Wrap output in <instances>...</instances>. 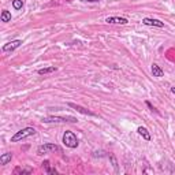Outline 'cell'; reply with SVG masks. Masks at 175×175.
I'll return each instance as SVG.
<instances>
[{"instance_id":"9c48e42d","label":"cell","mask_w":175,"mask_h":175,"mask_svg":"<svg viewBox=\"0 0 175 175\" xmlns=\"http://www.w3.org/2000/svg\"><path fill=\"white\" fill-rule=\"evenodd\" d=\"M152 74H153V77H163L164 75V73H163V70L157 66V64L153 63L152 64Z\"/></svg>"},{"instance_id":"8fae6325","label":"cell","mask_w":175,"mask_h":175,"mask_svg":"<svg viewBox=\"0 0 175 175\" xmlns=\"http://www.w3.org/2000/svg\"><path fill=\"white\" fill-rule=\"evenodd\" d=\"M11 159H13V155H11V153H4V155L0 156V164L2 165L7 164L8 161H11Z\"/></svg>"},{"instance_id":"2e32d148","label":"cell","mask_w":175,"mask_h":175,"mask_svg":"<svg viewBox=\"0 0 175 175\" xmlns=\"http://www.w3.org/2000/svg\"><path fill=\"white\" fill-rule=\"evenodd\" d=\"M42 164H44V167L47 168V173L48 174H56V170H51V168H50V161H48V160H45Z\"/></svg>"},{"instance_id":"52a82bcc","label":"cell","mask_w":175,"mask_h":175,"mask_svg":"<svg viewBox=\"0 0 175 175\" xmlns=\"http://www.w3.org/2000/svg\"><path fill=\"white\" fill-rule=\"evenodd\" d=\"M21 44H22L21 40H14V41H11V42H7V44L3 47V51H4V52H11V51L17 50Z\"/></svg>"},{"instance_id":"5b68a950","label":"cell","mask_w":175,"mask_h":175,"mask_svg":"<svg viewBox=\"0 0 175 175\" xmlns=\"http://www.w3.org/2000/svg\"><path fill=\"white\" fill-rule=\"evenodd\" d=\"M107 23H111V25H127L129 21L126 18H119V17H108L105 19Z\"/></svg>"},{"instance_id":"9a60e30c","label":"cell","mask_w":175,"mask_h":175,"mask_svg":"<svg viewBox=\"0 0 175 175\" xmlns=\"http://www.w3.org/2000/svg\"><path fill=\"white\" fill-rule=\"evenodd\" d=\"M13 6H14L15 10H21L23 6V2L22 0H13Z\"/></svg>"},{"instance_id":"ac0fdd59","label":"cell","mask_w":175,"mask_h":175,"mask_svg":"<svg viewBox=\"0 0 175 175\" xmlns=\"http://www.w3.org/2000/svg\"><path fill=\"white\" fill-rule=\"evenodd\" d=\"M146 105H148V107H149V108H150V109H155V108H153V105H152V104H150V103H149V101H146Z\"/></svg>"},{"instance_id":"ba28073f","label":"cell","mask_w":175,"mask_h":175,"mask_svg":"<svg viewBox=\"0 0 175 175\" xmlns=\"http://www.w3.org/2000/svg\"><path fill=\"white\" fill-rule=\"evenodd\" d=\"M67 105H69V107H71V108H74L75 111H78V112L84 113V115H90V116H94V113L92 112V111H89V109L84 108V107H81V105H77V104H74V103H69V104H67Z\"/></svg>"},{"instance_id":"5bb4252c","label":"cell","mask_w":175,"mask_h":175,"mask_svg":"<svg viewBox=\"0 0 175 175\" xmlns=\"http://www.w3.org/2000/svg\"><path fill=\"white\" fill-rule=\"evenodd\" d=\"M11 21V14H10V11H7V10H4L2 13V22H10Z\"/></svg>"},{"instance_id":"44dd1931","label":"cell","mask_w":175,"mask_h":175,"mask_svg":"<svg viewBox=\"0 0 175 175\" xmlns=\"http://www.w3.org/2000/svg\"><path fill=\"white\" fill-rule=\"evenodd\" d=\"M66 2H71V0H66Z\"/></svg>"},{"instance_id":"ffe728a7","label":"cell","mask_w":175,"mask_h":175,"mask_svg":"<svg viewBox=\"0 0 175 175\" xmlns=\"http://www.w3.org/2000/svg\"><path fill=\"white\" fill-rule=\"evenodd\" d=\"M88 2H92V3H94V2H99V0H88Z\"/></svg>"},{"instance_id":"8992f818","label":"cell","mask_w":175,"mask_h":175,"mask_svg":"<svg viewBox=\"0 0 175 175\" xmlns=\"http://www.w3.org/2000/svg\"><path fill=\"white\" fill-rule=\"evenodd\" d=\"M142 23L146 26H156V27H164V23L159 19H153V18H144Z\"/></svg>"},{"instance_id":"6da1fadb","label":"cell","mask_w":175,"mask_h":175,"mask_svg":"<svg viewBox=\"0 0 175 175\" xmlns=\"http://www.w3.org/2000/svg\"><path fill=\"white\" fill-rule=\"evenodd\" d=\"M34 133H36V130L33 127H25V129H22V130L17 131V133L11 137V142H18V141L23 140V138H26V137L34 136Z\"/></svg>"},{"instance_id":"30bf717a","label":"cell","mask_w":175,"mask_h":175,"mask_svg":"<svg viewBox=\"0 0 175 175\" xmlns=\"http://www.w3.org/2000/svg\"><path fill=\"white\" fill-rule=\"evenodd\" d=\"M137 131H138V134H140V136L144 137V140H146V141L150 140V134L148 133V130H146L145 127H142V126H141V127L137 129Z\"/></svg>"},{"instance_id":"3957f363","label":"cell","mask_w":175,"mask_h":175,"mask_svg":"<svg viewBox=\"0 0 175 175\" xmlns=\"http://www.w3.org/2000/svg\"><path fill=\"white\" fill-rule=\"evenodd\" d=\"M42 122H45V123H51V122H54V123H66V122L74 123V122H77V118H73V116H48V118L42 119Z\"/></svg>"},{"instance_id":"d6986e66","label":"cell","mask_w":175,"mask_h":175,"mask_svg":"<svg viewBox=\"0 0 175 175\" xmlns=\"http://www.w3.org/2000/svg\"><path fill=\"white\" fill-rule=\"evenodd\" d=\"M171 92H173V93L175 94V86H174V88H171Z\"/></svg>"},{"instance_id":"277c9868","label":"cell","mask_w":175,"mask_h":175,"mask_svg":"<svg viewBox=\"0 0 175 175\" xmlns=\"http://www.w3.org/2000/svg\"><path fill=\"white\" fill-rule=\"evenodd\" d=\"M59 150V146L55 145V144H44V145H40L37 149V155H44V153H51V152H56Z\"/></svg>"},{"instance_id":"7c38bea8","label":"cell","mask_w":175,"mask_h":175,"mask_svg":"<svg viewBox=\"0 0 175 175\" xmlns=\"http://www.w3.org/2000/svg\"><path fill=\"white\" fill-rule=\"evenodd\" d=\"M33 173V168H22V167H17L14 170V174H32Z\"/></svg>"},{"instance_id":"e0dca14e","label":"cell","mask_w":175,"mask_h":175,"mask_svg":"<svg viewBox=\"0 0 175 175\" xmlns=\"http://www.w3.org/2000/svg\"><path fill=\"white\" fill-rule=\"evenodd\" d=\"M111 160H112V164H113V167H115V170L118 171V163H116V160H115V157H113V156H111Z\"/></svg>"},{"instance_id":"4fadbf2b","label":"cell","mask_w":175,"mask_h":175,"mask_svg":"<svg viewBox=\"0 0 175 175\" xmlns=\"http://www.w3.org/2000/svg\"><path fill=\"white\" fill-rule=\"evenodd\" d=\"M56 70H58L56 67H47V69L38 70V74H41V75H44V74H51V73H55Z\"/></svg>"},{"instance_id":"7a4b0ae2","label":"cell","mask_w":175,"mask_h":175,"mask_svg":"<svg viewBox=\"0 0 175 175\" xmlns=\"http://www.w3.org/2000/svg\"><path fill=\"white\" fill-rule=\"evenodd\" d=\"M63 144L69 148H77L78 146V140L73 131H64L63 134Z\"/></svg>"}]
</instances>
